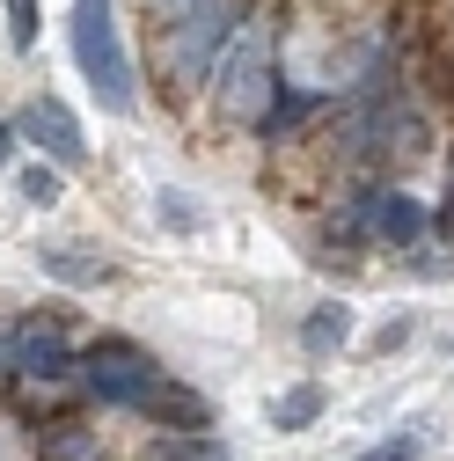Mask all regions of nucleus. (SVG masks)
Segmentation results:
<instances>
[{
	"label": "nucleus",
	"instance_id": "obj_1",
	"mask_svg": "<svg viewBox=\"0 0 454 461\" xmlns=\"http://www.w3.org/2000/svg\"><path fill=\"white\" fill-rule=\"evenodd\" d=\"M67 37H74V67H81V81L95 88V103H103V110H132V67H125L110 0H74Z\"/></svg>",
	"mask_w": 454,
	"mask_h": 461
},
{
	"label": "nucleus",
	"instance_id": "obj_2",
	"mask_svg": "<svg viewBox=\"0 0 454 461\" xmlns=\"http://www.w3.org/2000/svg\"><path fill=\"white\" fill-rule=\"evenodd\" d=\"M242 15H250L242 0H198L191 15L168 23V59H177V74H184V81H205V74L220 67V44H235Z\"/></svg>",
	"mask_w": 454,
	"mask_h": 461
},
{
	"label": "nucleus",
	"instance_id": "obj_3",
	"mask_svg": "<svg viewBox=\"0 0 454 461\" xmlns=\"http://www.w3.org/2000/svg\"><path fill=\"white\" fill-rule=\"evenodd\" d=\"M220 74V110H227V118H235V125H257L264 118V103H271V44H264V30H235V44H227V59L213 67Z\"/></svg>",
	"mask_w": 454,
	"mask_h": 461
},
{
	"label": "nucleus",
	"instance_id": "obj_4",
	"mask_svg": "<svg viewBox=\"0 0 454 461\" xmlns=\"http://www.w3.org/2000/svg\"><path fill=\"white\" fill-rule=\"evenodd\" d=\"M81 381H88L95 402H118V411H147V402L161 395V366H147L140 352H88Z\"/></svg>",
	"mask_w": 454,
	"mask_h": 461
},
{
	"label": "nucleus",
	"instance_id": "obj_5",
	"mask_svg": "<svg viewBox=\"0 0 454 461\" xmlns=\"http://www.w3.org/2000/svg\"><path fill=\"white\" fill-rule=\"evenodd\" d=\"M15 140H37L51 161H88V140H81V125H74V110L67 103H51V95H37L30 110H23V118H15Z\"/></svg>",
	"mask_w": 454,
	"mask_h": 461
},
{
	"label": "nucleus",
	"instance_id": "obj_6",
	"mask_svg": "<svg viewBox=\"0 0 454 461\" xmlns=\"http://www.w3.org/2000/svg\"><path fill=\"white\" fill-rule=\"evenodd\" d=\"M8 366H15V374H30V381H59V374L74 366L67 330H59V322H23V330L8 337Z\"/></svg>",
	"mask_w": 454,
	"mask_h": 461
},
{
	"label": "nucleus",
	"instance_id": "obj_7",
	"mask_svg": "<svg viewBox=\"0 0 454 461\" xmlns=\"http://www.w3.org/2000/svg\"><path fill=\"white\" fill-rule=\"evenodd\" d=\"M359 205H367V220H374V235L395 242V249H411V242L425 235V205H418L411 191H367Z\"/></svg>",
	"mask_w": 454,
	"mask_h": 461
},
{
	"label": "nucleus",
	"instance_id": "obj_8",
	"mask_svg": "<svg viewBox=\"0 0 454 461\" xmlns=\"http://www.w3.org/2000/svg\"><path fill=\"white\" fill-rule=\"evenodd\" d=\"M345 337H352V308H337V301L308 308V322H301V352H308V359H330Z\"/></svg>",
	"mask_w": 454,
	"mask_h": 461
},
{
	"label": "nucleus",
	"instance_id": "obj_9",
	"mask_svg": "<svg viewBox=\"0 0 454 461\" xmlns=\"http://www.w3.org/2000/svg\"><path fill=\"white\" fill-rule=\"evenodd\" d=\"M322 402H330L322 381H301V388H286V395L271 402V425H278V432H308V425L322 418Z\"/></svg>",
	"mask_w": 454,
	"mask_h": 461
},
{
	"label": "nucleus",
	"instance_id": "obj_10",
	"mask_svg": "<svg viewBox=\"0 0 454 461\" xmlns=\"http://www.w3.org/2000/svg\"><path fill=\"white\" fill-rule=\"evenodd\" d=\"M37 264H44L51 278H67V285H103V278H110L103 257H74V249H37Z\"/></svg>",
	"mask_w": 454,
	"mask_h": 461
},
{
	"label": "nucleus",
	"instance_id": "obj_11",
	"mask_svg": "<svg viewBox=\"0 0 454 461\" xmlns=\"http://www.w3.org/2000/svg\"><path fill=\"white\" fill-rule=\"evenodd\" d=\"M147 411H154V418H177L184 432H198V425H205V402H198V395H184V388H168V381H161V395L147 402Z\"/></svg>",
	"mask_w": 454,
	"mask_h": 461
},
{
	"label": "nucleus",
	"instance_id": "obj_12",
	"mask_svg": "<svg viewBox=\"0 0 454 461\" xmlns=\"http://www.w3.org/2000/svg\"><path fill=\"white\" fill-rule=\"evenodd\" d=\"M8 37H15V51L37 44V0H8Z\"/></svg>",
	"mask_w": 454,
	"mask_h": 461
},
{
	"label": "nucleus",
	"instance_id": "obj_13",
	"mask_svg": "<svg viewBox=\"0 0 454 461\" xmlns=\"http://www.w3.org/2000/svg\"><path fill=\"white\" fill-rule=\"evenodd\" d=\"M23 198H30V205H51V198H59V168H44V161L23 168Z\"/></svg>",
	"mask_w": 454,
	"mask_h": 461
},
{
	"label": "nucleus",
	"instance_id": "obj_14",
	"mask_svg": "<svg viewBox=\"0 0 454 461\" xmlns=\"http://www.w3.org/2000/svg\"><path fill=\"white\" fill-rule=\"evenodd\" d=\"M418 454H425V439H418V432H404V439H381V447H367L359 461H418Z\"/></svg>",
	"mask_w": 454,
	"mask_h": 461
},
{
	"label": "nucleus",
	"instance_id": "obj_15",
	"mask_svg": "<svg viewBox=\"0 0 454 461\" xmlns=\"http://www.w3.org/2000/svg\"><path fill=\"white\" fill-rule=\"evenodd\" d=\"M44 461H95V439H88V432H67V439L44 447Z\"/></svg>",
	"mask_w": 454,
	"mask_h": 461
},
{
	"label": "nucleus",
	"instance_id": "obj_16",
	"mask_svg": "<svg viewBox=\"0 0 454 461\" xmlns=\"http://www.w3.org/2000/svg\"><path fill=\"white\" fill-rule=\"evenodd\" d=\"M161 220H168V227H198L205 212H198L191 198H177V191H161Z\"/></svg>",
	"mask_w": 454,
	"mask_h": 461
},
{
	"label": "nucleus",
	"instance_id": "obj_17",
	"mask_svg": "<svg viewBox=\"0 0 454 461\" xmlns=\"http://www.w3.org/2000/svg\"><path fill=\"white\" fill-rule=\"evenodd\" d=\"M440 235L454 242V176H447V212H440Z\"/></svg>",
	"mask_w": 454,
	"mask_h": 461
},
{
	"label": "nucleus",
	"instance_id": "obj_18",
	"mask_svg": "<svg viewBox=\"0 0 454 461\" xmlns=\"http://www.w3.org/2000/svg\"><path fill=\"white\" fill-rule=\"evenodd\" d=\"M8 154H15V125L0 118V168H8Z\"/></svg>",
	"mask_w": 454,
	"mask_h": 461
}]
</instances>
